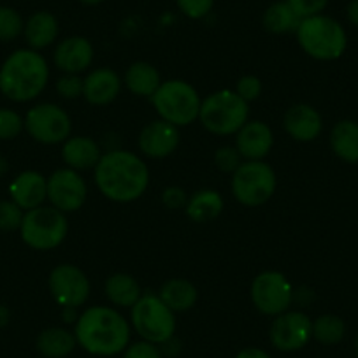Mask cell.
<instances>
[{"label":"cell","instance_id":"cell-1","mask_svg":"<svg viewBox=\"0 0 358 358\" xmlns=\"http://www.w3.org/2000/svg\"><path fill=\"white\" fill-rule=\"evenodd\" d=\"M95 185L106 199L120 204L134 202L150 187V169L139 155L109 150L95 165Z\"/></svg>","mask_w":358,"mask_h":358},{"label":"cell","instance_id":"cell-2","mask_svg":"<svg viewBox=\"0 0 358 358\" xmlns=\"http://www.w3.org/2000/svg\"><path fill=\"white\" fill-rule=\"evenodd\" d=\"M78 346L94 357H116L130 344L132 327L115 308L92 306L79 315L74 323Z\"/></svg>","mask_w":358,"mask_h":358},{"label":"cell","instance_id":"cell-3","mask_svg":"<svg viewBox=\"0 0 358 358\" xmlns=\"http://www.w3.org/2000/svg\"><path fill=\"white\" fill-rule=\"evenodd\" d=\"M50 81V65L36 50L23 48L9 55L0 67V94L13 102L39 97Z\"/></svg>","mask_w":358,"mask_h":358},{"label":"cell","instance_id":"cell-4","mask_svg":"<svg viewBox=\"0 0 358 358\" xmlns=\"http://www.w3.org/2000/svg\"><path fill=\"white\" fill-rule=\"evenodd\" d=\"M297 43L306 55L315 60L330 62L344 55L348 48V36L337 20L325 15L304 18L299 25Z\"/></svg>","mask_w":358,"mask_h":358},{"label":"cell","instance_id":"cell-5","mask_svg":"<svg viewBox=\"0 0 358 358\" xmlns=\"http://www.w3.org/2000/svg\"><path fill=\"white\" fill-rule=\"evenodd\" d=\"M199 122L213 136H236L250 122V104L236 90H220L202 101Z\"/></svg>","mask_w":358,"mask_h":358},{"label":"cell","instance_id":"cell-6","mask_svg":"<svg viewBox=\"0 0 358 358\" xmlns=\"http://www.w3.org/2000/svg\"><path fill=\"white\" fill-rule=\"evenodd\" d=\"M151 102L160 120H165L181 129L199 120L202 99L188 81L167 79V81H162L157 94L151 97Z\"/></svg>","mask_w":358,"mask_h":358},{"label":"cell","instance_id":"cell-7","mask_svg":"<svg viewBox=\"0 0 358 358\" xmlns=\"http://www.w3.org/2000/svg\"><path fill=\"white\" fill-rule=\"evenodd\" d=\"M130 327L143 341L162 346L176 336V313L158 297V294H143L130 308Z\"/></svg>","mask_w":358,"mask_h":358},{"label":"cell","instance_id":"cell-8","mask_svg":"<svg viewBox=\"0 0 358 358\" xmlns=\"http://www.w3.org/2000/svg\"><path fill=\"white\" fill-rule=\"evenodd\" d=\"M69 234V222L65 213L53 206H41L23 215L20 236L29 248L36 251H51L60 246Z\"/></svg>","mask_w":358,"mask_h":358},{"label":"cell","instance_id":"cell-9","mask_svg":"<svg viewBox=\"0 0 358 358\" xmlns=\"http://www.w3.org/2000/svg\"><path fill=\"white\" fill-rule=\"evenodd\" d=\"M278 178L274 169L264 160H244L232 174L230 188L239 204L258 208L276 194Z\"/></svg>","mask_w":358,"mask_h":358},{"label":"cell","instance_id":"cell-10","mask_svg":"<svg viewBox=\"0 0 358 358\" xmlns=\"http://www.w3.org/2000/svg\"><path fill=\"white\" fill-rule=\"evenodd\" d=\"M294 287L283 273L264 271L253 280L250 288L251 302L265 316L283 315L294 304Z\"/></svg>","mask_w":358,"mask_h":358},{"label":"cell","instance_id":"cell-11","mask_svg":"<svg viewBox=\"0 0 358 358\" xmlns=\"http://www.w3.org/2000/svg\"><path fill=\"white\" fill-rule=\"evenodd\" d=\"M25 130L41 144H64L72 134V120L64 108L51 102L34 106L25 116Z\"/></svg>","mask_w":358,"mask_h":358},{"label":"cell","instance_id":"cell-12","mask_svg":"<svg viewBox=\"0 0 358 358\" xmlns=\"http://www.w3.org/2000/svg\"><path fill=\"white\" fill-rule=\"evenodd\" d=\"M48 288L60 308H81L86 304L92 292L88 276L74 264H60L48 278Z\"/></svg>","mask_w":358,"mask_h":358},{"label":"cell","instance_id":"cell-13","mask_svg":"<svg viewBox=\"0 0 358 358\" xmlns=\"http://www.w3.org/2000/svg\"><path fill=\"white\" fill-rule=\"evenodd\" d=\"M268 339L278 351L283 353L301 351L313 339V320L306 313L288 309L273 320Z\"/></svg>","mask_w":358,"mask_h":358},{"label":"cell","instance_id":"cell-14","mask_svg":"<svg viewBox=\"0 0 358 358\" xmlns=\"http://www.w3.org/2000/svg\"><path fill=\"white\" fill-rule=\"evenodd\" d=\"M88 187L74 169H58L48 178V201L62 213H76L85 206Z\"/></svg>","mask_w":358,"mask_h":358},{"label":"cell","instance_id":"cell-15","mask_svg":"<svg viewBox=\"0 0 358 358\" xmlns=\"http://www.w3.org/2000/svg\"><path fill=\"white\" fill-rule=\"evenodd\" d=\"M181 143V132L176 125L165 122V120H155L148 123L139 134L137 146L146 158L162 160L167 158L178 150Z\"/></svg>","mask_w":358,"mask_h":358},{"label":"cell","instance_id":"cell-16","mask_svg":"<svg viewBox=\"0 0 358 358\" xmlns=\"http://www.w3.org/2000/svg\"><path fill=\"white\" fill-rule=\"evenodd\" d=\"M94 44L86 37L71 36L57 44L53 53V64L64 74H79L88 71L94 64Z\"/></svg>","mask_w":358,"mask_h":358},{"label":"cell","instance_id":"cell-17","mask_svg":"<svg viewBox=\"0 0 358 358\" xmlns=\"http://www.w3.org/2000/svg\"><path fill=\"white\" fill-rule=\"evenodd\" d=\"M123 79L109 67L95 69L83 78V99L92 106H109L122 94Z\"/></svg>","mask_w":358,"mask_h":358},{"label":"cell","instance_id":"cell-18","mask_svg":"<svg viewBox=\"0 0 358 358\" xmlns=\"http://www.w3.org/2000/svg\"><path fill=\"white\" fill-rule=\"evenodd\" d=\"M274 146V134L271 127L264 122L244 123L243 129L236 134V150L243 160H264Z\"/></svg>","mask_w":358,"mask_h":358},{"label":"cell","instance_id":"cell-19","mask_svg":"<svg viewBox=\"0 0 358 358\" xmlns=\"http://www.w3.org/2000/svg\"><path fill=\"white\" fill-rule=\"evenodd\" d=\"M283 129L288 136L299 143H311L318 139L323 130V118L309 104H295L285 113Z\"/></svg>","mask_w":358,"mask_h":358},{"label":"cell","instance_id":"cell-20","mask_svg":"<svg viewBox=\"0 0 358 358\" xmlns=\"http://www.w3.org/2000/svg\"><path fill=\"white\" fill-rule=\"evenodd\" d=\"M9 195L23 211L41 208L48 201V178L37 171H25L9 185Z\"/></svg>","mask_w":358,"mask_h":358},{"label":"cell","instance_id":"cell-21","mask_svg":"<svg viewBox=\"0 0 358 358\" xmlns=\"http://www.w3.org/2000/svg\"><path fill=\"white\" fill-rule=\"evenodd\" d=\"M101 157V144L88 136L69 137L62 144V160H64L65 167L74 169L78 172L95 169Z\"/></svg>","mask_w":358,"mask_h":358},{"label":"cell","instance_id":"cell-22","mask_svg":"<svg viewBox=\"0 0 358 358\" xmlns=\"http://www.w3.org/2000/svg\"><path fill=\"white\" fill-rule=\"evenodd\" d=\"M60 25H58L57 16L48 11H37L27 20L23 36L30 50H46L57 41Z\"/></svg>","mask_w":358,"mask_h":358},{"label":"cell","instance_id":"cell-23","mask_svg":"<svg viewBox=\"0 0 358 358\" xmlns=\"http://www.w3.org/2000/svg\"><path fill=\"white\" fill-rule=\"evenodd\" d=\"M123 85L127 86L130 94L151 99L162 85L160 72L150 62H134L125 71Z\"/></svg>","mask_w":358,"mask_h":358},{"label":"cell","instance_id":"cell-24","mask_svg":"<svg viewBox=\"0 0 358 358\" xmlns=\"http://www.w3.org/2000/svg\"><path fill=\"white\" fill-rule=\"evenodd\" d=\"M158 297L174 313H185L197 304L199 292L192 281L185 278H171L160 287Z\"/></svg>","mask_w":358,"mask_h":358},{"label":"cell","instance_id":"cell-25","mask_svg":"<svg viewBox=\"0 0 358 358\" xmlns=\"http://www.w3.org/2000/svg\"><path fill=\"white\" fill-rule=\"evenodd\" d=\"M223 197L220 192L204 188V190L195 192L192 197H188L185 213L188 218L195 223H208L218 218L223 211Z\"/></svg>","mask_w":358,"mask_h":358},{"label":"cell","instance_id":"cell-26","mask_svg":"<svg viewBox=\"0 0 358 358\" xmlns=\"http://www.w3.org/2000/svg\"><path fill=\"white\" fill-rule=\"evenodd\" d=\"M104 292L113 306L123 309H130L143 297V288H141L139 281L125 273L111 274L106 280Z\"/></svg>","mask_w":358,"mask_h":358},{"label":"cell","instance_id":"cell-27","mask_svg":"<svg viewBox=\"0 0 358 358\" xmlns=\"http://www.w3.org/2000/svg\"><path fill=\"white\" fill-rule=\"evenodd\" d=\"M37 350L46 358H65L76 350L78 341H76L74 330L64 329V327H50L39 334L36 343Z\"/></svg>","mask_w":358,"mask_h":358},{"label":"cell","instance_id":"cell-28","mask_svg":"<svg viewBox=\"0 0 358 358\" xmlns=\"http://www.w3.org/2000/svg\"><path fill=\"white\" fill-rule=\"evenodd\" d=\"M330 148L334 155L348 164H358V123L343 120L330 132Z\"/></svg>","mask_w":358,"mask_h":358},{"label":"cell","instance_id":"cell-29","mask_svg":"<svg viewBox=\"0 0 358 358\" xmlns=\"http://www.w3.org/2000/svg\"><path fill=\"white\" fill-rule=\"evenodd\" d=\"M301 22L302 18L295 13V9L288 4L287 0L274 2V4L268 6L264 13V18H262L264 29L271 34H278V36L292 32L295 34Z\"/></svg>","mask_w":358,"mask_h":358},{"label":"cell","instance_id":"cell-30","mask_svg":"<svg viewBox=\"0 0 358 358\" xmlns=\"http://www.w3.org/2000/svg\"><path fill=\"white\" fill-rule=\"evenodd\" d=\"M346 336V323L336 315H322L313 322V339L325 346L339 344Z\"/></svg>","mask_w":358,"mask_h":358},{"label":"cell","instance_id":"cell-31","mask_svg":"<svg viewBox=\"0 0 358 358\" xmlns=\"http://www.w3.org/2000/svg\"><path fill=\"white\" fill-rule=\"evenodd\" d=\"M25 29L22 15L16 9L0 6V43H11L18 39Z\"/></svg>","mask_w":358,"mask_h":358},{"label":"cell","instance_id":"cell-32","mask_svg":"<svg viewBox=\"0 0 358 358\" xmlns=\"http://www.w3.org/2000/svg\"><path fill=\"white\" fill-rule=\"evenodd\" d=\"M25 130V120L20 113L9 108H0V141H13Z\"/></svg>","mask_w":358,"mask_h":358},{"label":"cell","instance_id":"cell-33","mask_svg":"<svg viewBox=\"0 0 358 358\" xmlns=\"http://www.w3.org/2000/svg\"><path fill=\"white\" fill-rule=\"evenodd\" d=\"M23 215H25V211L13 201H0V230L2 232L20 230Z\"/></svg>","mask_w":358,"mask_h":358},{"label":"cell","instance_id":"cell-34","mask_svg":"<svg viewBox=\"0 0 358 358\" xmlns=\"http://www.w3.org/2000/svg\"><path fill=\"white\" fill-rule=\"evenodd\" d=\"M243 162V157L236 150V146H222L215 153V165L227 174H234Z\"/></svg>","mask_w":358,"mask_h":358},{"label":"cell","instance_id":"cell-35","mask_svg":"<svg viewBox=\"0 0 358 358\" xmlns=\"http://www.w3.org/2000/svg\"><path fill=\"white\" fill-rule=\"evenodd\" d=\"M57 94L65 101L83 97V78L79 74H64L57 81Z\"/></svg>","mask_w":358,"mask_h":358},{"label":"cell","instance_id":"cell-36","mask_svg":"<svg viewBox=\"0 0 358 358\" xmlns=\"http://www.w3.org/2000/svg\"><path fill=\"white\" fill-rule=\"evenodd\" d=\"M262 90H264V85H262V79L258 76L246 74L237 81L236 85V94L239 95L243 101H246L248 104H251L253 101H257L262 95Z\"/></svg>","mask_w":358,"mask_h":358},{"label":"cell","instance_id":"cell-37","mask_svg":"<svg viewBox=\"0 0 358 358\" xmlns=\"http://www.w3.org/2000/svg\"><path fill=\"white\" fill-rule=\"evenodd\" d=\"M179 11L190 20H202L211 13L215 0H176Z\"/></svg>","mask_w":358,"mask_h":358},{"label":"cell","instance_id":"cell-38","mask_svg":"<svg viewBox=\"0 0 358 358\" xmlns=\"http://www.w3.org/2000/svg\"><path fill=\"white\" fill-rule=\"evenodd\" d=\"M122 355L123 358H164V351L158 344L148 343L143 339L130 343Z\"/></svg>","mask_w":358,"mask_h":358},{"label":"cell","instance_id":"cell-39","mask_svg":"<svg viewBox=\"0 0 358 358\" xmlns=\"http://www.w3.org/2000/svg\"><path fill=\"white\" fill-rule=\"evenodd\" d=\"M287 2L295 9V13L302 20L309 18V16L322 15L323 9L329 4V0H287Z\"/></svg>","mask_w":358,"mask_h":358},{"label":"cell","instance_id":"cell-40","mask_svg":"<svg viewBox=\"0 0 358 358\" xmlns=\"http://www.w3.org/2000/svg\"><path fill=\"white\" fill-rule=\"evenodd\" d=\"M162 202H164L165 208L169 209H181L187 206L188 197L187 194H185L183 188L169 187L162 192Z\"/></svg>","mask_w":358,"mask_h":358},{"label":"cell","instance_id":"cell-41","mask_svg":"<svg viewBox=\"0 0 358 358\" xmlns=\"http://www.w3.org/2000/svg\"><path fill=\"white\" fill-rule=\"evenodd\" d=\"M236 358H273L271 355L267 353L265 350H262V348H244V350H241L239 353L236 355Z\"/></svg>","mask_w":358,"mask_h":358},{"label":"cell","instance_id":"cell-42","mask_svg":"<svg viewBox=\"0 0 358 358\" xmlns=\"http://www.w3.org/2000/svg\"><path fill=\"white\" fill-rule=\"evenodd\" d=\"M346 18L351 25L358 27V0H351L346 8Z\"/></svg>","mask_w":358,"mask_h":358},{"label":"cell","instance_id":"cell-43","mask_svg":"<svg viewBox=\"0 0 358 358\" xmlns=\"http://www.w3.org/2000/svg\"><path fill=\"white\" fill-rule=\"evenodd\" d=\"M62 318L65 323H76L79 318V313L76 308H62Z\"/></svg>","mask_w":358,"mask_h":358},{"label":"cell","instance_id":"cell-44","mask_svg":"<svg viewBox=\"0 0 358 358\" xmlns=\"http://www.w3.org/2000/svg\"><path fill=\"white\" fill-rule=\"evenodd\" d=\"M11 322V311L4 304H0V329H4Z\"/></svg>","mask_w":358,"mask_h":358},{"label":"cell","instance_id":"cell-45","mask_svg":"<svg viewBox=\"0 0 358 358\" xmlns=\"http://www.w3.org/2000/svg\"><path fill=\"white\" fill-rule=\"evenodd\" d=\"M8 169H9L8 160H6L4 157H0V176H4L6 172H8Z\"/></svg>","mask_w":358,"mask_h":358},{"label":"cell","instance_id":"cell-46","mask_svg":"<svg viewBox=\"0 0 358 358\" xmlns=\"http://www.w3.org/2000/svg\"><path fill=\"white\" fill-rule=\"evenodd\" d=\"M79 2L85 6H99V4H102L104 0H79Z\"/></svg>","mask_w":358,"mask_h":358},{"label":"cell","instance_id":"cell-47","mask_svg":"<svg viewBox=\"0 0 358 358\" xmlns=\"http://www.w3.org/2000/svg\"><path fill=\"white\" fill-rule=\"evenodd\" d=\"M355 351H357V355H358V336L355 337Z\"/></svg>","mask_w":358,"mask_h":358}]
</instances>
